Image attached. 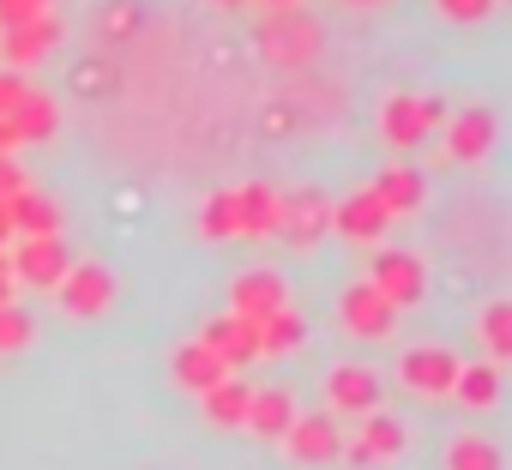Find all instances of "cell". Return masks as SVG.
I'll return each instance as SVG.
<instances>
[{
	"label": "cell",
	"instance_id": "obj_1",
	"mask_svg": "<svg viewBox=\"0 0 512 470\" xmlns=\"http://www.w3.org/2000/svg\"><path fill=\"white\" fill-rule=\"evenodd\" d=\"M446 121V103L440 97H410V91H392L386 109H380V133L392 151H416L434 127Z\"/></svg>",
	"mask_w": 512,
	"mask_h": 470
},
{
	"label": "cell",
	"instance_id": "obj_2",
	"mask_svg": "<svg viewBox=\"0 0 512 470\" xmlns=\"http://www.w3.org/2000/svg\"><path fill=\"white\" fill-rule=\"evenodd\" d=\"M260 49L284 67H302V61L320 55V25L302 7H272V19L260 25Z\"/></svg>",
	"mask_w": 512,
	"mask_h": 470
},
{
	"label": "cell",
	"instance_id": "obj_3",
	"mask_svg": "<svg viewBox=\"0 0 512 470\" xmlns=\"http://www.w3.org/2000/svg\"><path fill=\"white\" fill-rule=\"evenodd\" d=\"M67 266H73V254H67L61 235H19L13 254H7V272L19 284H31V290H55Z\"/></svg>",
	"mask_w": 512,
	"mask_h": 470
},
{
	"label": "cell",
	"instance_id": "obj_4",
	"mask_svg": "<svg viewBox=\"0 0 512 470\" xmlns=\"http://www.w3.org/2000/svg\"><path fill=\"white\" fill-rule=\"evenodd\" d=\"M55 296H61V308H67L73 320H97V314H109V302H115V272L97 266V260H73V266L61 272Z\"/></svg>",
	"mask_w": 512,
	"mask_h": 470
},
{
	"label": "cell",
	"instance_id": "obj_5",
	"mask_svg": "<svg viewBox=\"0 0 512 470\" xmlns=\"http://www.w3.org/2000/svg\"><path fill=\"white\" fill-rule=\"evenodd\" d=\"M278 308H290V284H284L272 266H247V272L229 278V314H241V320L260 326V320L278 314Z\"/></svg>",
	"mask_w": 512,
	"mask_h": 470
},
{
	"label": "cell",
	"instance_id": "obj_6",
	"mask_svg": "<svg viewBox=\"0 0 512 470\" xmlns=\"http://www.w3.org/2000/svg\"><path fill=\"white\" fill-rule=\"evenodd\" d=\"M368 284H374L392 308H416V302L428 296V266H422L416 254H404V248H386V254H374Z\"/></svg>",
	"mask_w": 512,
	"mask_h": 470
},
{
	"label": "cell",
	"instance_id": "obj_7",
	"mask_svg": "<svg viewBox=\"0 0 512 470\" xmlns=\"http://www.w3.org/2000/svg\"><path fill=\"white\" fill-rule=\"evenodd\" d=\"M380 398H386V386L368 362H332L326 368V404L338 416H368V410H380Z\"/></svg>",
	"mask_w": 512,
	"mask_h": 470
},
{
	"label": "cell",
	"instance_id": "obj_8",
	"mask_svg": "<svg viewBox=\"0 0 512 470\" xmlns=\"http://www.w3.org/2000/svg\"><path fill=\"white\" fill-rule=\"evenodd\" d=\"M404 440H410V434H404V422H398V416L368 410V416H362V428L344 440V452H338V458H350L356 470H374V464L398 458V452H404Z\"/></svg>",
	"mask_w": 512,
	"mask_h": 470
},
{
	"label": "cell",
	"instance_id": "obj_9",
	"mask_svg": "<svg viewBox=\"0 0 512 470\" xmlns=\"http://www.w3.org/2000/svg\"><path fill=\"white\" fill-rule=\"evenodd\" d=\"M338 314H344V332H350V338H368V344L392 338V326H398V308H392L374 284H350V290L338 296Z\"/></svg>",
	"mask_w": 512,
	"mask_h": 470
},
{
	"label": "cell",
	"instance_id": "obj_10",
	"mask_svg": "<svg viewBox=\"0 0 512 470\" xmlns=\"http://www.w3.org/2000/svg\"><path fill=\"white\" fill-rule=\"evenodd\" d=\"M452 374H458V356L440 350V344H422V350H404L398 356V380L416 398H446L452 392Z\"/></svg>",
	"mask_w": 512,
	"mask_h": 470
},
{
	"label": "cell",
	"instance_id": "obj_11",
	"mask_svg": "<svg viewBox=\"0 0 512 470\" xmlns=\"http://www.w3.org/2000/svg\"><path fill=\"white\" fill-rule=\"evenodd\" d=\"M55 49H61V19H55V13H37V19H25V25H13L7 37H0V61H7L13 73L37 67V61L55 55Z\"/></svg>",
	"mask_w": 512,
	"mask_h": 470
},
{
	"label": "cell",
	"instance_id": "obj_12",
	"mask_svg": "<svg viewBox=\"0 0 512 470\" xmlns=\"http://www.w3.org/2000/svg\"><path fill=\"white\" fill-rule=\"evenodd\" d=\"M332 229V205L314 193V187H302V193H284V223H278V235L296 248V254H308L320 235Z\"/></svg>",
	"mask_w": 512,
	"mask_h": 470
},
{
	"label": "cell",
	"instance_id": "obj_13",
	"mask_svg": "<svg viewBox=\"0 0 512 470\" xmlns=\"http://www.w3.org/2000/svg\"><path fill=\"white\" fill-rule=\"evenodd\" d=\"M284 452L296 458V464H332L338 452H344V434H338V422L332 416H302L296 410V422L284 428Z\"/></svg>",
	"mask_w": 512,
	"mask_h": 470
},
{
	"label": "cell",
	"instance_id": "obj_14",
	"mask_svg": "<svg viewBox=\"0 0 512 470\" xmlns=\"http://www.w3.org/2000/svg\"><path fill=\"white\" fill-rule=\"evenodd\" d=\"M235 193V235H278L284 223V193L266 187V181H247V187H229Z\"/></svg>",
	"mask_w": 512,
	"mask_h": 470
},
{
	"label": "cell",
	"instance_id": "obj_15",
	"mask_svg": "<svg viewBox=\"0 0 512 470\" xmlns=\"http://www.w3.org/2000/svg\"><path fill=\"white\" fill-rule=\"evenodd\" d=\"M386 223H392V217H386V205H380L368 187H356V193L332 211V229L344 235V242H356V248H374L380 235H386Z\"/></svg>",
	"mask_w": 512,
	"mask_h": 470
},
{
	"label": "cell",
	"instance_id": "obj_16",
	"mask_svg": "<svg viewBox=\"0 0 512 470\" xmlns=\"http://www.w3.org/2000/svg\"><path fill=\"white\" fill-rule=\"evenodd\" d=\"M290 422H296V392H290V386H253V392H247L241 428H253L260 440H284Z\"/></svg>",
	"mask_w": 512,
	"mask_h": 470
},
{
	"label": "cell",
	"instance_id": "obj_17",
	"mask_svg": "<svg viewBox=\"0 0 512 470\" xmlns=\"http://www.w3.org/2000/svg\"><path fill=\"white\" fill-rule=\"evenodd\" d=\"M368 193L386 205V217H410V211H422V199H428V181H422L410 163H392V169H380V175L368 181Z\"/></svg>",
	"mask_w": 512,
	"mask_h": 470
},
{
	"label": "cell",
	"instance_id": "obj_18",
	"mask_svg": "<svg viewBox=\"0 0 512 470\" xmlns=\"http://www.w3.org/2000/svg\"><path fill=\"white\" fill-rule=\"evenodd\" d=\"M169 374H175V386H181V392H211V386H217L223 374H235V368H229L217 350H205V344L193 338V344H175Z\"/></svg>",
	"mask_w": 512,
	"mask_h": 470
},
{
	"label": "cell",
	"instance_id": "obj_19",
	"mask_svg": "<svg viewBox=\"0 0 512 470\" xmlns=\"http://www.w3.org/2000/svg\"><path fill=\"white\" fill-rule=\"evenodd\" d=\"M488 151H494V115H488V109H464V115L446 121V157L482 163Z\"/></svg>",
	"mask_w": 512,
	"mask_h": 470
},
{
	"label": "cell",
	"instance_id": "obj_20",
	"mask_svg": "<svg viewBox=\"0 0 512 470\" xmlns=\"http://www.w3.org/2000/svg\"><path fill=\"white\" fill-rule=\"evenodd\" d=\"M199 344H205V350H217L229 368H241V362L260 356V344H253V320H241V314H217V320H205Z\"/></svg>",
	"mask_w": 512,
	"mask_h": 470
},
{
	"label": "cell",
	"instance_id": "obj_21",
	"mask_svg": "<svg viewBox=\"0 0 512 470\" xmlns=\"http://www.w3.org/2000/svg\"><path fill=\"white\" fill-rule=\"evenodd\" d=\"M446 398H458V404H470V410H494V404H500V362H458Z\"/></svg>",
	"mask_w": 512,
	"mask_h": 470
},
{
	"label": "cell",
	"instance_id": "obj_22",
	"mask_svg": "<svg viewBox=\"0 0 512 470\" xmlns=\"http://www.w3.org/2000/svg\"><path fill=\"white\" fill-rule=\"evenodd\" d=\"M13 127H19V145H25V139H31V145L55 139V133H61V109H55V97L25 91V97H19V109H13Z\"/></svg>",
	"mask_w": 512,
	"mask_h": 470
},
{
	"label": "cell",
	"instance_id": "obj_23",
	"mask_svg": "<svg viewBox=\"0 0 512 470\" xmlns=\"http://www.w3.org/2000/svg\"><path fill=\"white\" fill-rule=\"evenodd\" d=\"M247 380H235V374H223L211 392H199V404H205V422L211 428H241V416H247Z\"/></svg>",
	"mask_w": 512,
	"mask_h": 470
},
{
	"label": "cell",
	"instance_id": "obj_24",
	"mask_svg": "<svg viewBox=\"0 0 512 470\" xmlns=\"http://www.w3.org/2000/svg\"><path fill=\"white\" fill-rule=\"evenodd\" d=\"M61 223H67V217H61V205H55L49 193H31V187L13 193V229H19V235H61Z\"/></svg>",
	"mask_w": 512,
	"mask_h": 470
},
{
	"label": "cell",
	"instance_id": "obj_25",
	"mask_svg": "<svg viewBox=\"0 0 512 470\" xmlns=\"http://www.w3.org/2000/svg\"><path fill=\"white\" fill-rule=\"evenodd\" d=\"M302 338H308V326H302L296 308H278V314H266L260 326H253V344H260V356H290Z\"/></svg>",
	"mask_w": 512,
	"mask_h": 470
},
{
	"label": "cell",
	"instance_id": "obj_26",
	"mask_svg": "<svg viewBox=\"0 0 512 470\" xmlns=\"http://www.w3.org/2000/svg\"><path fill=\"white\" fill-rule=\"evenodd\" d=\"M446 470H506V458L488 434H452L446 440Z\"/></svg>",
	"mask_w": 512,
	"mask_h": 470
},
{
	"label": "cell",
	"instance_id": "obj_27",
	"mask_svg": "<svg viewBox=\"0 0 512 470\" xmlns=\"http://www.w3.org/2000/svg\"><path fill=\"white\" fill-rule=\"evenodd\" d=\"M482 350H488V362H506L512 356V302L506 296H494L482 308Z\"/></svg>",
	"mask_w": 512,
	"mask_h": 470
},
{
	"label": "cell",
	"instance_id": "obj_28",
	"mask_svg": "<svg viewBox=\"0 0 512 470\" xmlns=\"http://www.w3.org/2000/svg\"><path fill=\"white\" fill-rule=\"evenodd\" d=\"M199 235H205V242H229V235H235V193L229 187L199 205Z\"/></svg>",
	"mask_w": 512,
	"mask_h": 470
},
{
	"label": "cell",
	"instance_id": "obj_29",
	"mask_svg": "<svg viewBox=\"0 0 512 470\" xmlns=\"http://www.w3.org/2000/svg\"><path fill=\"white\" fill-rule=\"evenodd\" d=\"M139 0H109V7H103V19H97V37L103 43H127L133 31H139Z\"/></svg>",
	"mask_w": 512,
	"mask_h": 470
},
{
	"label": "cell",
	"instance_id": "obj_30",
	"mask_svg": "<svg viewBox=\"0 0 512 470\" xmlns=\"http://www.w3.org/2000/svg\"><path fill=\"white\" fill-rule=\"evenodd\" d=\"M37 338V320L19 308V302H7V308H0V356H13V350H25Z\"/></svg>",
	"mask_w": 512,
	"mask_h": 470
},
{
	"label": "cell",
	"instance_id": "obj_31",
	"mask_svg": "<svg viewBox=\"0 0 512 470\" xmlns=\"http://www.w3.org/2000/svg\"><path fill=\"white\" fill-rule=\"evenodd\" d=\"M440 13H446L452 25H476V19L494 13V0H440Z\"/></svg>",
	"mask_w": 512,
	"mask_h": 470
},
{
	"label": "cell",
	"instance_id": "obj_32",
	"mask_svg": "<svg viewBox=\"0 0 512 470\" xmlns=\"http://www.w3.org/2000/svg\"><path fill=\"white\" fill-rule=\"evenodd\" d=\"M25 91H31V85H25V73H13V67H7V73H0V115H13Z\"/></svg>",
	"mask_w": 512,
	"mask_h": 470
},
{
	"label": "cell",
	"instance_id": "obj_33",
	"mask_svg": "<svg viewBox=\"0 0 512 470\" xmlns=\"http://www.w3.org/2000/svg\"><path fill=\"white\" fill-rule=\"evenodd\" d=\"M43 7L37 0H0V31H13V25H25V19H37Z\"/></svg>",
	"mask_w": 512,
	"mask_h": 470
},
{
	"label": "cell",
	"instance_id": "obj_34",
	"mask_svg": "<svg viewBox=\"0 0 512 470\" xmlns=\"http://www.w3.org/2000/svg\"><path fill=\"white\" fill-rule=\"evenodd\" d=\"M31 181H25V169L13 163V157H0V199H13V193H25Z\"/></svg>",
	"mask_w": 512,
	"mask_h": 470
},
{
	"label": "cell",
	"instance_id": "obj_35",
	"mask_svg": "<svg viewBox=\"0 0 512 470\" xmlns=\"http://www.w3.org/2000/svg\"><path fill=\"white\" fill-rule=\"evenodd\" d=\"M19 229H13V199H0V248H13Z\"/></svg>",
	"mask_w": 512,
	"mask_h": 470
},
{
	"label": "cell",
	"instance_id": "obj_36",
	"mask_svg": "<svg viewBox=\"0 0 512 470\" xmlns=\"http://www.w3.org/2000/svg\"><path fill=\"white\" fill-rule=\"evenodd\" d=\"M19 151V127H13V115H0V157H13Z\"/></svg>",
	"mask_w": 512,
	"mask_h": 470
},
{
	"label": "cell",
	"instance_id": "obj_37",
	"mask_svg": "<svg viewBox=\"0 0 512 470\" xmlns=\"http://www.w3.org/2000/svg\"><path fill=\"white\" fill-rule=\"evenodd\" d=\"M13 302V272H0V308Z\"/></svg>",
	"mask_w": 512,
	"mask_h": 470
},
{
	"label": "cell",
	"instance_id": "obj_38",
	"mask_svg": "<svg viewBox=\"0 0 512 470\" xmlns=\"http://www.w3.org/2000/svg\"><path fill=\"white\" fill-rule=\"evenodd\" d=\"M272 7H296V0H272Z\"/></svg>",
	"mask_w": 512,
	"mask_h": 470
},
{
	"label": "cell",
	"instance_id": "obj_39",
	"mask_svg": "<svg viewBox=\"0 0 512 470\" xmlns=\"http://www.w3.org/2000/svg\"><path fill=\"white\" fill-rule=\"evenodd\" d=\"M0 272H7V248H0Z\"/></svg>",
	"mask_w": 512,
	"mask_h": 470
},
{
	"label": "cell",
	"instance_id": "obj_40",
	"mask_svg": "<svg viewBox=\"0 0 512 470\" xmlns=\"http://www.w3.org/2000/svg\"><path fill=\"white\" fill-rule=\"evenodd\" d=\"M217 7H241V0H217Z\"/></svg>",
	"mask_w": 512,
	"mask_h": 470
},
{
	"label": "cell",
	"instance_id": "obj_41",
	"mask_svg": "<svg viewBox=\"0 0 512 470\" xmlns=\"http://www.w3.org/2000/svg\"><path fill=\"white\" fill-rule=\"evenodd\" d=\"M37 7H43V13H49V7H55V0H37Z\"/></svg>",
	"mask_w": 512,
	"mask_h": 470
}]
</instances>
